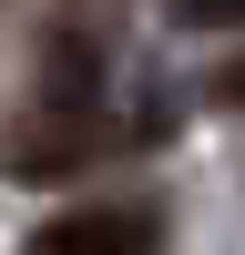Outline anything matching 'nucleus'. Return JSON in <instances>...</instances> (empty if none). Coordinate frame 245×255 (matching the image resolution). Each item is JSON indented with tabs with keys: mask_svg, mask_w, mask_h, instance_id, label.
Here are the masks:
<instances>
[{
	"mask_svg": "<svg viewBox=\"0 0 245 255\" xmlns=\"http://www.w3.org/2000/svg\"><path fill=\"white\" fill-rule=\"evenodd\" d=\"M20 255H163V225L143 204H82V215H51Z\"/></svg>",
	"mask_w": 245,
	"mask_h": 255,
	"instance_id": "nucleus-1",
	"label": "nucleus"
},
{
	"mask_svg": "<svg viewBox=\"0 0 245 255\" xmlns=\"http://www.w3.org/2000/svg\"><path fill=\"white\" fill-rule=\"evenodd\" d=\"M82 153H92V113H82V102L20 113L10 133H0V174H20V184H51V174H72Z\"/></svg>",
	"mask_w": 245,
	"mask_h": 255,
	"instance_id": "nucleus-2",
	"label": "nucleus"
},
{
	"mask_svg": "<svg viewBox=\"0 0 245 255\" xmlns=\"http://www.w3.org/2000/svg\"><path fill=\"white\" fill-rule=\"evenodd\" d=\"M184 31H245V0H163Z\"/></svg>",
	"mask_w": 245,
	"mask_h": 255,
	"instance_id": "nucleus-3",
	"label": "nucleus"
},
{
	"mask_svg": "<svg viewBox=\"0 0 245 255\" xmlns=\"http://www.w3.org/2000/svg\"><path fill=\"white\" fill-rule=\"evenodd\" d=\"M215 92H225V102H245V61H235V72H225V82H215Z\"/></svg>",
	"mask_w": 245,
	"mask_h": 255,
	"instance_id": "nucleus-4",
	"label": "nucleus"
}]
</instances>
